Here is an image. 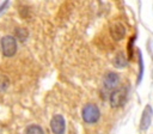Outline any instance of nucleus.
I'll return each mask as SVG.
<instances>
[{"label": "nucleus", "instance_id": "1", "mask_svg": "<svg viewBox=\"0 0 153 134\" xmlns=\"http://www.w3.org/2000/svg\"><path fill=\"white\" fill-rule=\"evenodd\" d=\"M81 117L86 123H96L100 117V110L96 104L87 103L81 110Z\"/></svg>", "mask_w": 153, "mask_h": 134}, {"label": "nucleus", "instance_id": "2", "mask_svg": "<svg viewBox=\"0 0 153 134\" xmlns=\"http://www.w3.org/2000/svg\"><path fill=\"white\" fill-rule=\"evenodd\" d=\"M0 44H1V51H2L4 56L12 57L13 55H16L17 48H18L16 37H13L11 35H6V36H4L1 38Z\"/></svg>", "mask_w": 153, "mask_h": 134}, {"label": "nucleus", "instance_id": "3", "mask_svg": "<svg viewBox=\"0 0 153 134\" xmlns=\"http://www.w3.org/2000/svg\"><path fill=\"white\" fill-rule=\"evenodd\" d=\"M126 98H127V89L124 86L118 87L110 92V96H109L110 105L112 108H120L124 104Z\"/></svg>", "mask_w": 153, "mask_h": 134}, {"label": "nucleus", "instance_id": "4", "mask_svg": "<svg viewBox=\"0 0 153 134\" xmlns=\"http://www.w3.org/2000/svg\"><path fill=\"white\" fill-rule=\"evenodd\" d=\"M109 31H110V35L111 37L115 39V41H121L126 36V26L123 25V23L118 22V20H115L110 24L109 26Z\"/></svg>", "mask_w": 153, "mask_h": 134}, {"label": "nucleus", "instance_id": "5", "mask_svg": "<svg viewBox=\"0 0 153 134\" xmlns=\"http://www.w3.org/2000/svg\"><path fill=\"white\" fill-rule=\"evenodd\" d=\"M118 83H120V77H118L117 73H115V72H108L104 75V80H103L104 90L111 92V91H114L117 87Z\"/></svg>", "mask_w": 153, "mask_h": 134}, {"label": "nucleus", "instance_id": "6", "mask_svg": "<svg viewBox=\"0 0 153 134\" xmlns=\"http://www.w3.org/2000/svg\"><path fill=\"white\" fill-rule=\"evenodd\" d=\"M50 129L54 134H63L66 130V122L62 115H54L50 120Z\"/></svg>", "mask_w": 153, "mask_h": 134}, {"label": "nucleus", "instance_id": "7", "mask_svg": "<svg viewBox=\"0 0 153 134\" xmlns=\"http://www.w3.org/2000/svg\"><path fill=\"white\" fill-rule=\"evenodd\" d=\"M152 117H153V110L151 105H146L143 111H142V116H141V121H140V129L141 130H147L148 127L151 126L152 122Z\"/></svg>", "mask_w": 153, "mask_h": 134}, {"label": "nucleus", "instance_id": "8", "mask_svg": "<svg viewBox=\"0 0 153 134\" xmlns=\"http://www.w3.org/2000/svg\"><path fill=\"white\" fill-rule=\"evenodd\" d=\"M127 62H128V60H127L124 53L120 51V53L116 54V56H115V59H114V65H115V67H117V68H123L124 66H127Z\"/></svg>", "mask_w": 153, "mask_h": 134}, {"label": "nucleus", "instance_id": "9", "mask_svg": "<svg viewBox=\"0 0 153 134\" xmlns=\"http://www.w3.org/2000/svg\"><path fill=\"white\" fill-rule=\"evenodd\" d=\"M24 134H44V132H43L41 126H38V124H30L29 127H26Z\"/></svg>", "mask_w": 153, "mask_h": 134}, {"label": "nucleus", "instance_id": "10", "mask_svg": "<svg viewBox=\"0 0 153 134\" xmlns=\"http://www.w3.org/2000/svg\"><path fill=\"white\" fill-rule=\"evenodd\" d=\"M27 35H29V32L26 31V29H24V28H18V29H16V37H17V39H19L20 42H25V39L27 38Z\"/></svg>", "mask_w": 153, "mask_h": 134}, {"label": "nucleus", "instance_id": "11", "mask_svg": "<svg viewBox=\"0 0 153 134\" xmlns=\"http://www.w3.org/2000/svg\"><path fill=\"white\" fill-rule=\"evenodd\" d=\"M10 86V79L7 75L0 74V92H5Z\"/></svg>", "mask_w": 153, "mask_h": 134}, {"label": "nucleus", "instance_id": "12", "mask_svg": "<svg viewBox=\"0 0 153 134\" xmlns=\"http://www.w3.org/2000/svg\"><path fill=\"white\" fill-rule=\"evenodd\" d=\"M8 2H10V0H5V1H4L2 4H1V6H0V14H1V13H2V11H4V10H5L6 7H7Z\"/></svg>", "mask_w": 153, "mask_h": 134}]
</instances>
